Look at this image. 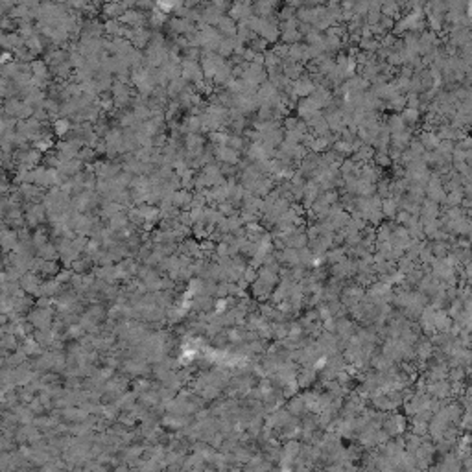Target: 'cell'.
<instances>
[{"label":"cell","mask_w":472,"mask_h":472,"mask_svg":"<svg viewBox=\"0 0 472 472\" xmlns=\"http://www.w3.org/2000/svg\"><path fill=\"white\" fill-rule=\"evenodd\" d=\"M28 319H30V323H32L35 329L45 330L52 323V312L48 310V308H37V310H33L32 314L28 316Z\"/></svg>","instance_id":"6da1fadb"},{"label":"cell","mask_w":472,"mask_h":472,"mask_svg":"<svg viewBox=\"0 0 472 472\" xmlns=\"http://www.w3.org/2000/svg\"><path fill=\"white\" fill-rule=\"evenodd\" d=\"M20 286H22V290L26 293H39L41 291V280L35 275H26L20 280Z\"/></svg>","instance_id":"7a4b0ae2"},{"label":"cell","mask_w":472,"mask_h":472,"mask_svg":"<svg viewBox=\"0 0 472 472\" xmlns=\"http://www.w3.org/2000/svg\"><path fill=\"white\" fill-rule=\"evenodd\" d=\"M37 249H39V251H37V255H39L43 260H56V259H58V255H59L58 247H54L52 244H48V242H46L45 246L37 247Z\"/></svg>","instance_id":"3957f363"}]
</instances>
